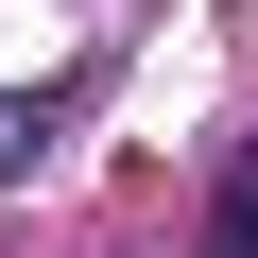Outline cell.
<instances>
[{
	"label": "cell",
	"mask_w": 258,
	"mask_h": 258,
	"mask_svg": "<svg viewBox=\"0 0 258 258\" xmlns=\"http://www.w3.org/2000/svg\"><path fill=\"white\" fill-rule=\"evenodd\" d=\"M189 258H258V138L224 155V189H207V241H189Z\"/></svg>",
	"instance_id": "1"
}]
</instances>
